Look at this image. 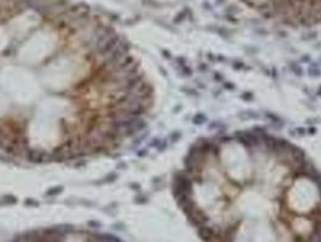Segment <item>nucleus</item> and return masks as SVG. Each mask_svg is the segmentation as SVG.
I'll use <instances>...</instances> for the list:
<instances>
[{"label": "nucleus", "mask_w": 321, "mask_h": 242, "mask_svg": "<svg viewBox=\"0 0 321 242\" xmlns=\"http://www.w3.org/2000/svg\"><path fill=\"white\" fill-rule=\"evenodd\" d=\"M173 193L205 242H321V169L267 131L198 139Z\"/></svg>", "instance_id": "f257e3e1"}, {"label": "nucleus", "mask_w": 321, "mask_h": 242, "mask_svg": "<svg viewBox=\"0 0 321 242\" xmlns=\"http://www.w3.org/2000/svg\"><path fill=\"white\" fill-rule=\"evenodd\" d=\"M26 159H28L33 164H42L46 161H50V154H46L44 151L36 149H28Z\"/></svg>", "instance_id": "f03ea898"}, {"label": "nucleus", "mask_w": 321, "mask_h": 242, "mask_svg": "<svg viewBox=\"0 0 321 242\" xmlns=\"http://www.w3.org/2000/svg\"><path fill=\"white\" fill-rule=\"evenodd\" d=\"M61 191H62V189H61V188H55L53 190L47 191V195H55V194H58V193H61Z\"/></svg>", "instance_id": "7ed1b4c3"}, {"label": "nucleus", "mask_w": 321, "mask_h": 242, "mask_svg": "<svg viewBox=\"0 0 321 242\" xmlns=\"http://www.w3.org/2000/svg\"><path fill=\"white\" fill-rule=\"evenodd\" d=\"M88 224H90V225H93L94 228H95V226H99V223H95V222H90Z\"/></svg>", "instance_id": "20e7f679"}]
</instances>
